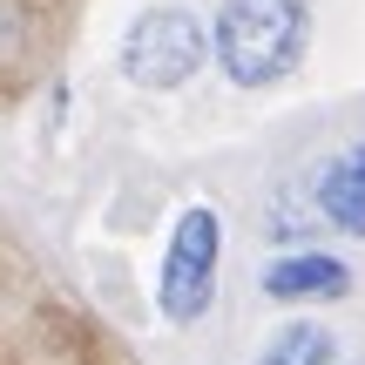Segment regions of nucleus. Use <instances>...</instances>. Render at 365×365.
Here are the masks:
<instances>
[{"mask_svg":"<svg viewBox=\"0 0 365 365\" xmlns=\"http://www.w3.org/2000/svg\"><path fill=\"white\" fill-rule=\"evenodd\" d=\"M304 0H223L217 27H210V54L223 61V75L264 88V81H284L304 61Z\"/></svg>","mask_w":365,"mask_h":365,"instance_id":"1","label":"nucleus"},{"mask_svg":"<svg viewBox=\"0 0 365 365\" xmlns=\"http://www.w3.org/2000/svg\"><path fill=\"white\" fill-rule=\"evenodd\" d=\"M210 54V27L190 7H149L122 34V75L143 88H182Z\"/></svg>","mask_w":365,"mask_h":365,"instance_id":"2","label":"nucleus"},{"mask_svg":"<svg viewBox=\"0 0 365 365\" xmlns=\"http://www.w3.org/2000/svg\"><path fill=\"white\" fill-rule=\"evenodd\" d=\"M217 250H223V230H217V210H182L176 230H170V257H163V318L190 325V318L210 312L217 298Z\"/></svg>","mask_w":365,"mask_h":365,"instance_id":"3","label":"nucleus"},{"mask_svg":"<svg viewBox=\"0 0 365 365\" xmlns=\"http://www.w3.org/2000/svg\"><path fill=\"white\" fill-rule=\"evenodd\" d=\"M345 284H352V271H345L339 257H325V250H291V257L264 264V291H271L277 304H298V298H345Z\"/></svg>","mask_w":365,"mask_h":365,"instance_id":"4","label":"nucleus"},{"mask_svg":"<svg viewBox=\"0 0 365 365\" xmlns=\"http://www.w3.org/2000/svg\"><path fill=\"white\" fill-rule=\"evenodd\" d=\"M318 210H325V223H339L345 237H365V143L325 163V176H318Z\"/></svg>","mask_w":365,"mask_h":365,"instance_id":"5","label":"nucleus"},{"mask_svg":"<svg viewBox=\"0 0 365 365\" xmlns=\"http://www.w3.org/2000/svg\"><path fill=\"white\" fill-rule=\"evenodd\" d=\"M257 365H331V331L325 325H284L264 345Z\"/></svg>","mask_w":365,"mask_h":365,"instance_id":"6","label":"nucleus"}]
</instances>
